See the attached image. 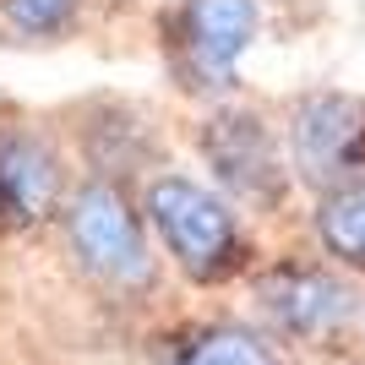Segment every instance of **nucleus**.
<instances>
[{"mask_svg":"<svg viewBox=\"0 0 365 365\" xmlns=\"http://www.w3.org/2000/svg\"><path fill=\"white\" fill-rule=\"evenodd\" d=\"M137 207L148 218V235L164 267H175L191 289H224L235 278H251L257 267L251 218L197 169L169 158L137 185Z\"/></svg>","mask_w":365,"mask_h":365,"instance_id":"1","label":"nucleus"},{"mask_svg":"<svg viewBox=\"0 0 365 365\" xmlns=\"http://www.w3.org/2000/svg\"><path fill=\"white\" fill-rule=\"evenodd\" d=\"M180 137L197 158L202 180H213L240 213L273 218L294 197L284 125L257 98L229 93V98H213V104H185Z\"/></svg>","mask_w":365,"mask_h":365,"instance_id":"2","label":"nucleus"},{"mask_svg":"<svg viewBox=\"0 0 365 365\" xmlns=\"http://www.w3.org/2000/svg\"><path fill=\"white\" fill-rule=\"evenodd\" d=\"M55 235L71 267L109 300H148L164 284V257L148 235V218L131 185L76 175L55 213Z\"/></svg>","mask_w":365,"mask_h":365,"instance_id":"3","label":"nucleus"},{"mask_svg":"<svg viewBox=\"0 0 365 365\" xmlns=\"http://www.w3.org/2000/svg\"><path fill=\"white\" fill-rule=\"evenodd\" d=\"M262 0H153V55L180 104L240 93V66L262 38Z\"/></svg>","mask_w":365,"mask_h":365,"instance_id":"4","label":"nucleus"},{"mask_svg":"<svg viewBox=\"0 0 365 365\" xmlns=\"http://www.w3.org/2000/svg\"><path fill=\"white\" fill-rule=\"evenodd\" d=\"M55 125L66 137L76 175L109 185H131L137 191L153 169H164L175 158V131H169V109L142 98V93H76L66 104H55Z\"/></svg>","mask_w":365,"mask_h":365,"instance_id":"5","label":"nucleus"},{"mask_svg":"<svg viewBox=\"0 0 365 365\" xmlns=\"http://www.w3.org/2000/svg\"><path fill=\"white\" fill-rule=\"evenodd\" d=\"M76 164L55 125V109L0 98V240H33L55 229Z\"/></svg>","mask_w":365,"mask_h":365,"instance_id":"6","label":"nucleus"},{"mask_svg":"<svg viewBox=\"0 0 365 365\" xmlns=\"http://www.w3.org/2000/svg\"><path fill=\"white\" fill-rule=\"evenodd\" d=\"M251 305H257L262 327L278 344L327 349V344H338L354 327L360 289H354V273H344L338 262L273 257L262 267H251Z\"/></svg>","mask_w":365,"mask_h":365,"instance_id":"7","label":"nucleus"},{"mask_svg":"<svg viewBox=\"0 0 365 365\" xmlns=\"http://www.w3.org/2000/svg\"><path fill=\"white\" fill-rule=\"evenodd\" d=\"M278 125H284L294 185H305L311 197L365 175V93L305 88L284 98Z\"/></svg>","mask_w":365,"mask_h":365,"instance_id":"8","label":"nucleus"},{"mask_svg":"<svg viewBox=\"0 0 365 365\" xmlns=\"http://www.w3.org/2000/svg\"><path fill=\"white\" fill-rule=\"evenodd\" d=\"M153 365H289V360L267 327L207 317L153 338Z\"/></svg>","mask_w":365,"mask_h":365,"instance_id":"9","label":"nucleus"},{"mask_svg":"<svg viewBox=\"0 0 365 365\" xmlns=\"http://www.w3.org/2000/svg\"><path fill=\"white\" fill-rule=\"evenodd\" d=\"M98 0H0V49H66L93 28Z\"/></svg>","mask_w":365,"mask_h":365,"instance_id":"10","label":"nucleus"},{"mask_svg":"<svg viewBox=\"0 0 365 365\" xmlns=\"http://www.w3.org/2000/svg\"><path fill=\"white\" fill-rule=\"evenodd\" d=\"M311 235L327 262H338L344 273H365V175L322 191L317 213H311Z\"/></svg>","mask_w":365,"mask_h":365,"instance_id":"11","label":"nucleus"},{"mask_svg":"<svg viewBox=\"0 0 365 365\" xmlns=\"http://www.w3.org/2000/svg\"><path fill=\"white\" fill-rule=\"evenodd\" d=\"M354 365H365V360H354Z\"/></svg>","mask_w":365,"mask_h":365,"instance_id":"12","label":"nucleus"}]
</instances>
